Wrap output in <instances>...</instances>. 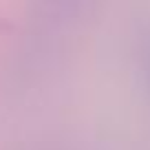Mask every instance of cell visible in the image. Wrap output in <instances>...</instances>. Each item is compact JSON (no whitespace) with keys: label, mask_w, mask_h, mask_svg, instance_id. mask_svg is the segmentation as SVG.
I'll list each match as a JSON object with an SVG mask.
<instances>
[]
</instances>
